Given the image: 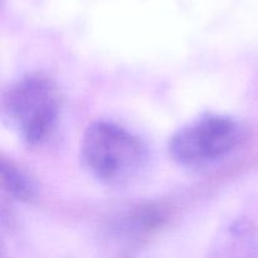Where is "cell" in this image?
<instances>
[{
  "label": "cell",
  "instance_id": "obj_1",
  "mask_svg": "<svg viewBox=\"0 0 258 258\" xmlns=\"http://www.w3.org/2000/svg\"><path fill=\"white\" fill-rule=\"evenodd\" d=\"M83 165L98 180L111 185L128 183L148 164L145 144L117 123L96 121L81 141Z\"/></svg>",
  "mask_w": 258,
  "mask_h": 258
},
{
  "label": "cell",
  "instance_id": "obj_2",
  "mask_svg": "<svg viewBox=\"0 0 258 258\" xmlns=\"http://www.w3.org/2000/svg\"><path fill=\"white\" fill-rule=\"evenodd\" d=\"M3 108L18 135L29 145H38L57 125L59 91L52 80L32 73L15 81L5 91Z\"/></svg>",
  "mask_w": 258,
  "mask_h": 258
},
{
  "label": "cell",
  "instance_id": "obj_3",
  "mask_svg": "<svg viewBox=\"0 0 258 258\" xmlns=\"http://www.w3.org/2000/svg\"><path fill=\"white\" fill-rule=\"evenodd\" d=\"M243 139V127L229 116L208 113L179 128L169 141V154L179 165L201 168L234 151Z\"/></svg>",
  "mask_w": 258,
  "mask_h": 258
},
{
  "label": "cell",
  "instance_id": "obj_4",
  "mask_svg": "<svg viewBox=\"0 0 258 258\" xmlns=\"http://www.w3.org/2000/svg\"><path fill=\"white\" fill-rule=\"evenodd\" d=\"M163 222V214L154 207H143L113 223L111 234L118 241L135 242L155 231Z\"/></svg>",
  "mask_w": 258,
  "mask_h": 258
},
{
  "label": "cell",
  "instance_id": "obj_5",
  "mask_svg": "<svg viewBox=\"0 0 258 258\" xmlns=\"http://www.w3.org/2000/svg\"><path fill=\"white\" fill-rule=\"evenodd\" d=\"M216 248L228 251V254L256 256L258 249V234L251 223L236 221L229 224L217 239Z\"/></svg>",
  "mask_w": 258,
  "mask_h": 258
},
{
  "label": "cell",
  "instance_id": "obj_6",
  "mask_svg": "<svg viewBox=\"0 0 258 258\" xmlns=\"http://www.w3.org/2000/svg\"><path fill=\"white\" fill-rule=\"evenodd\" d=\"M0 170L3 186L10 196L22 202H32L37 197V183L29 174L19 169V166L3 159Z\"/></svg>",
  "mask_w": 258,
  "mask_h": 258
}]
</instances>
